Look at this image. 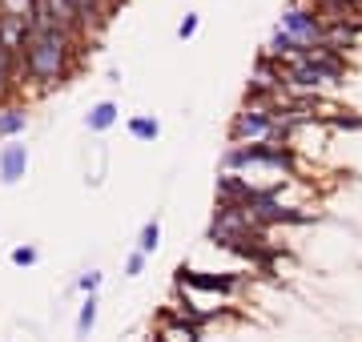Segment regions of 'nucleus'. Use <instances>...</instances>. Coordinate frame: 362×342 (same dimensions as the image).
<instances>
[{"mask_svg":"<svg viewBox=\"0 0 362 342\" xmlns=\"http://www.w3.org/2000/svg\"><path fill=\"white\" fill-rule=\"evenodd\" d=\"M8 258H12V266H37V258H41V254H37V246H17Z\"/></svg>","mask_w":362,"mask_h":342,"instance_id":"nucleus-16","label":"nucleus"},{"mask_svg":"<svg viewBox=\"0 0 362 342\" xmlns=\"http://www.w3.org/2000/svg\"><path fill=\"white\" fill-rule=\"evenodd\" d=\"M278 28L286 32L294 45L310 48L322 41V17H318V8H310V4H302V0H290L286 8H282V17H278Z\"/></svg>","mask_w":362,"mask_h":342,"instance_id":"nucleus-3","label":"nucleus"},{"mask_svg":"<svg viewBox=\"0 0 362 342\" xmlns=\"http://www.w3.org/2000/svg\"><path fill=\"white\" fill-rule=\"evenodd\" d=\"M28 32H32V24L28 17H17V12H0V48H8L12 57L24 48L28 41Z\"/></svg>","mask_w":362,"mask_h":342,"instance_id":"nucleus-6","label":"nucleus"},{"mask_svg":"<svg viewBox=\"0 0 362 342\" xmlns=\"http://www.w3.org/2000/svg\"><path fill=\"white\" fill-rule=\"evenodd\" d=\"M21 81H24L21 57H12L8 48H0V105H4V97L12 93V85H21Z\"/></svg>","mask_w":362,"mask_h":342,"instance_id":"nucleus-9","label":"nucleus"},{"mask_svg":"<svg viewBox=\"0 0 362 342\" xmlns=\"http://www.w3.org/2000/svg\"><path fill=\"white\" fill-rule=\"evenodd\" d=\"M145 262H149V258L133 250L129 258H125V278H137V274H145Z\"/></svg>","mask_w":362,"mask_h":342,"instance_id":"nucleus-17","label":"nucleus"},{"mask_svg":"<svg viewBox=\"0 0 362 342\" xmlns=\"http://www.w3.org/2000/svg\"><path fill=\"white\" fill-rule=\"evenodd\" d=\"M117 121H121L117 101H97L93 109L85 113V125H89V133H105V129H113Z\"/></svg>","mask_w":362,"mask_h":342,"instance_id":"nucleus-8","label":"nucleus"},{"mask_svg":"<svg viewBox=\"0 0 362 342\" xmlns=\"http://www.w3.org/2000/svg\"><path fill=\"white\" fill-rule=\"evenodd\" d=\"M177 286L181 290H205V294H234L238 278L234 274H210V270H193V266H177Z\"/></svg>","mask_w":362,"mask_h":342,"instance_id":"nucleus-5","label":"nucleus"},{"mask_svg":"<svg viewBox=\"0 0 362 342\" xmlns=\"http://www.w3.org/2000/svg\"><path fill=\"white\" fill-rule=\"evenodd\" d=\"M330 125H338V129H362V117H350V113H334V117H330Z\"/></svg>","mask_w":362,"mask_h":342,"instance_id":"nucleus-19","label":"nucleus"},{"mask_svg":"<svg viewBox=\"0 0 362 342\" xmlns=\"http://www.w3.org/2000/svg\"><path fill=\"white\" fill-rule=\"evenodd\" d=\"M77 286L85 290V294H97V286H101V270H85L77 278Z\"/></svg>","mask_w":362,"mask_h":342,"instance_id":"nucleus-18","label":"nucleus"},{"mask_svg":"<svg viewBox=\"0 0 362 342\" xmlns=\"http://www.w3.org/2000/svg\"><path fill=\"white\" fill-rule=\"evenodd\" d=\"M270 133H274V117L265 109L241 105L230 121V145H258V141H270Z\"/></svg>","mask_w":362,"mask_h":342,"instance_id":"nucleus-4","label":"nucleus"},{"mask_svg":"<svg viewBox=\"0 0 362 342\" xmlns=\"http://www.w3.org/2000/svg\"><path fill=\"white\" fill-rule=\"evenodd\" d=\"M77 45H81V41H72L65 32H28L24 48L17 53L24 77H28V81H41L45 89L65 85L72 65H77Z\"/></svg>","mask_w":362,"mask_h":342,"instance_id":"nucleus-1","label":"nucleus"},{"mask_svg":"<svg viewBox=\"0 0 362 342\" xmlns=\"http://www.w3.org/2000/svg\"><path fill=\"white\" fill-rule=\"evenodd\" d=\"M28 129V113L24 105H0V137H17Z\"/></svg>","mask_w":362,"mask_h":342,"instance_id":"nucleus-11","label":"nucleus"},{"mask_svg":"<svg viewBox=\"0 0 362 342\" xmlns=\"http://www.w3.org/2000/svg\"><path fill=\"white\" fill-rule=\"evenodd\" d=\"M302 4H310V8H322V4H330V0H302Z\"/></svg>","mask_w":362,"mask_h":342,"instance_id":"nucleus-20","label":"nucleus"},{"mask_svg":"<svg viewBox=\"0 0 362 342\" xmlns=\"http://www.w3.org/2000/svg\"><path fill=\"white\" fill-rule=\"evenodd\" d=\"M250 165H265V169H278L294 178L298 169V153L294 145H274V141H258V145H230L225 158H221V169L234 173V169H250Z\"/></svg>","mask_w":362,"mask_h":342,"instance_id":"nucleus-2","label":"nucleus"},{"mask_svg":"<svg viewBox=\"0 0 362 342\" xmlns=\"http://www.w3.org/2000/svg\"><path fill=\"white\" fill-rule=\"evenodd\" d=\"M157 246H161V222H157V218H149V222L141 226V234H137V254L153 258Z\"/></svg>","mask_w":362,"mask_h":342,"instance_id":"nucleus-13","label":"nucleus"},{"mask_svg":"<svg viewBox=\"0 0 362 342\" xmlns=\"http://www.w3.org/2000/svg\"><path fill=\"white\" fill-rule=\"evenodd\" d=\"M97 294H85V302H81V314H77V334L81 339H89V330L97 326Z\"/></svg>","mask_w":362,"mask_h":342,"instance_id":"nucleus-14","label":"nucleus"},{"mask_svg":"<svg viewBox=\"0 0 362 342\" xmlns=\"http://www.w3.org/2000/svg\"><path fill=\"white\" fill-rule=\"evenodd\" d=\"M197 28H201V17H197V12H185L181 24H177V41H193V37H197Z\"/></svg>","mask_w":362,"mask_h":342,"instance_id":"nucleus-15","label":"nucleus"},{"mask_svg":"<svg viewBox=\"0 0 362 342\" xmlns=\"http://www.w3.org/2000/svg\"><path fill=\"white\" fill-rule=\"evenodd\" d=\"M24 169H28V149L17 145V141H8V145L0 149V182L17 185L24 178Z\"/></svg>","mask_w":362,"mask_h":342,"instance_id":"nucleus-7","label":"nucleus"},{"mask_svg":"<svg viewBox=\"0 0 362 342\" xmlns=\"http://www.w3.org/2000/svg\"><path fill=\"white\" fill-rule=\"evenodd\" d=\"M197 326H185V322H169L157 319V330H153V342H197Z\"/></svg>","mask_w":362,"mask_h":342,"instance_id":"nucleus-10","label":"nucleus"},{"mask_svg":"<svg viewBox=\"0 0 362 342\" xmlns=\"http://www.w3.org/2000/svg\"><path fill=\"white\" fill-rule=\"evenodd\" d=\"M129 137H137V141H157V137H161V121L149 117V113L129 117Z\"/></svg>","mask_w":362,"mask_h":342,"instance_id":"nucleus-12","label":"nucleus"},{"mask_svg":"<svg viewBox=\"0 0 362 342\" xmlns=\"http://www.w3.org/2000/svg\"><path fill=\"white\" fill-rule=\"evenodd\" d=\"M346 4H350V8H359V12H362V0H346Z\"/></svg>","mask_w":362,"mask_h":342,"instance_id":"nucleus-21","label":"nucleus"}]
</instances>
